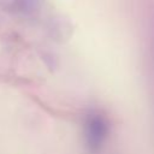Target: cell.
I'll use <instances>...</instances> for the list:
<instances>
[{
	"label": "cell",
	"instance_id": "obj_1",
	"mask_svg": "<svg viewBox=\"0 0 154 154\" xmlns=\"http://www.w3.org/2000/svg\"><path fill=\"white\" fill-rule=\"evenodd\" d=\"M108 123L100 113H90L84 122V138L91 152H97L108 136Z\"/></svg>",
	"mask_w": 154,
	"mask_h": 154
}]
</instances>
